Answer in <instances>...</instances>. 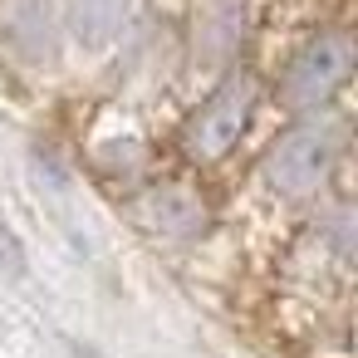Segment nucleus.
<instances>
[{"instance_id":"1","label":"nucleus","mask_w":358,"mask_h":358,"mask_svg":"<svg viewBox=\"0 0 358 358\" xmlns=\"http://www.w3.org/2000/svg\"><path fill=\"white\" fill-rule=\"evenodd\" d=\"M338 152H343V128H338L334 118H314V123L289 128V133L265 152L260 167H265V182H270L280 196L304 201V196H314V192L329 182Z\"/></svg>"},{"instance_id":"2","label":"nucleus","mask_w":358,"mask_h":358,"mask_svg":"<svg viewBox=\"0 0 358 358\" xmlns=\"http://www.w3.org/2000/svg\"><path fill=\"white\" fill-rule=\"evenodd\" d=\"M250 108H255V79H250V74H231V79L192 113V123L182 128L187 157H192V162H216V157H226V152L241 143Z\"/></svg>"},{"instance_id":"3","label":"nucleus","mask_w":358,"mask_h":358,"mask_svg":"<svg viewBox=\"0 0 358 358\" xmlns=\"http://www.w3.org/2000/svg\"><path fill=\"white\" fill-rule=\"evenodd\" d=\"M353 74V40L329 30V35H314L285 69V103L289 108H319L329 103Z\"/></svg>"},{"instance_id":"4","label":"nucleus","mask_w":358,"mask_h":358,"mask_svg":"<svg viewBox=\"0 0 358 358\" xmlns=\"http://www.w3.org/2000/svg\"><path fill=\"white\" fill-rule=\"evenodd\" d=\"M138 216L152 236L167 241H196L206 231V206L187 187H152L148 196H138Z\"/></svg>"},{"instance_id":"5","label":"nucleus","mask_w":358,"mask_h":358,"mask_svg":"<svg viewBox=\"0 0 358 358\" xmlns=\"http://www.w3.org/2000/svg\"><path fill=\"white\" fill-rule=\"evenodd\" d=\"M128 15V0H69V20L89 45H108Z\"/></svg>"},{"instance_id":"6","label":"nucleus","mask_w":358,"mask_h":358,"mask_svg":"<svg viewBox=\"0 0 358 358\" xmlns=\"http://www.w3.org/2000/svg\"><path fill=\"white\" fill-rule=\"evenodd\" d=\"M0 270L25 275V250H20V241L10 236V226H0Z\"/></svg>"}]
</instances>
